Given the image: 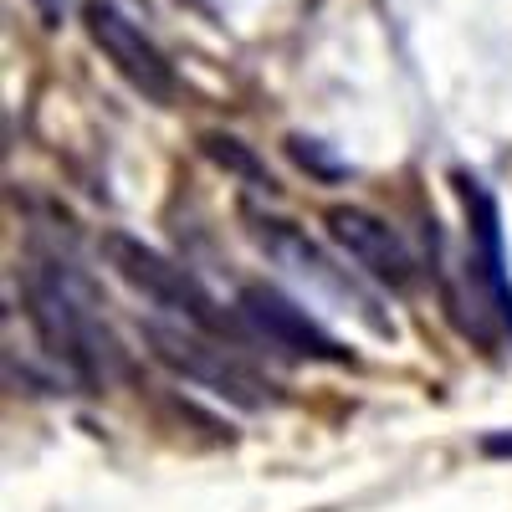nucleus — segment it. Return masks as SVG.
Returning a JSON list of instances; mask_svg holds the SVG:
<instances>
[{
    "label": "nucleus",
    "mask_w": 512,
    "mask_h": 512,
    "mask_svg": "<svg viewBox=\"0 0 512 512\" xmlns=\"http://www.w3.org/2000/svg\"><path fill=\"white\" fill-rule=\"evenodd\" d=\"M21 297L36 338L57 364H67L82 384H108L118 369V338L103 318L98 287L72 256L52 246H26L21 256Z\"/></svg>",
    "instance_id": "nucleus-1"
},
{
    "label": "nucleus",
    "mask_w": 512,
    "mask_h": 512,
    "mask_svg": "<svg viewBox=\"0 0 512 512\" xmlns=\"http://www.w3.org/2000/svg\"><path fill=\"white\" fill-rule=\"evenodd\" d=\"M241 318L267 338L277 354H292V359H313V364H354V354L338 344V338L308 313L297 308L287 292L256 282L241 292Z\"/></svg>",
    "instance_id": "nucleus-5"
},
{
    "label": "nucleus",
    "mask_w": 512,
    "mask_h": 512,
    "mask_svg": "<svg viewBox=\"0 0 512 512\" xmlns=\"http://www.w3.org/2000/svg\"><path fill=\"white\" fill-rule=\"evenodd\" d=\"M461 190V205H466V226H472V292H487L492 308L502 323H512V287H507V272H502V236H497V205L492 195L477 185V180H456Z\"/></svg>",
    "instance_id": "nucleus-7"
},
{
    "label": "nucleus",
    "mask_w": 512,
    "mask_h": 512,
    "mask_svg": "<svg viewBox=\"0 0 512 512\" xmlns=\"http://www.w3.org/2000/svg\"><path fill=\"white\" fill-rule=\"evenodd\" d=\"M482 451H487V456H512V431H497V436H487V441H482Z\"/></svg>",
    "instance_id": "nucleus-8"
},
{
    "label": "nucleus",
    "mask_w": 512,
    "mask_h": 512,
    "mask_svg": "<svg viewBox=\"0 0 512 512\" xmlns=\"http://www.w3.org/2000/svg\"><path fill=\"white\" fill-rule=\"evenodd\" d=\"M82 26H88L93 47L118 67V77L134 82L149 103L175 98V72H169L164 52L144 36V26H134V16H123L113 0H88V6H82Z\"/></svg>",
    "instance_id": "nucleus-4"
},
{
    "label": "nucleus",
    "mask_w": 512,
    "mask_h": 512,
    "mask_svg": "<svg viewBox=\"0 0 512 512\" xmlns=\"http://www.w3.org/2000/svg\"><path fill=\"white\" fill-rule=\"evenodd\" d=\"M31 6H36L41 16H47V21H57V16H62V0H31Z\"/></svg>",
    "instance_id": "nucleus-9"
},
{
    "label": "nucleus",
    "mask_w": 512,
    "mask_h": 512,
    "mask_svg": "<svg viewBox=\"0 0 512 512\" xmlns=\"http://www.w3.org/2000/svg\"><path fill=\"white\" fill-rule=\"evenodd\" d=\"M149 344L154 354L169 364V369H180L190 384H200V390L210 395H221L231 405H262L267 400V384L256 379L231 349H221L210 333H185V328H164V323H149Z\"/></svg>",
    "instance_id": "nucleus-3"
},
{
    "label": "nucleus",
    "mask_w": 512,
    "mask_h": 512,
    "mask_svg": "<svg viewBox=\"0 0 512 512\" xmlns=\"http://www.w3.org/2000/svg\"><path fill=\"white\" fill-rule=\"evenodd\" d=\"M323 221H328V236L338 241V251H344L364 277L384 282L390 292H410L415 287L420 267H415L410 246L395 236L390 221L369 216V210H359V205H333Z\"/></svg>",
    "instance_id": "nucleus-6"
},
{
    "label": "nucleus",
    "mask_w": 512,
    "mask_h": 512,
    "mask_svg": "<svg viewBox=\"0 0 512 512\" xmlns=\"http://www.w3.org/2000/svg\"><path fill=\"white\" fill-rule=\"evenodd\" d=\"M103 262L134 287L139 297H149L154 308H164V313H175V318H185L190 328H200V333H221V308H216V297H210L205 287H200V277L195 272H185L180 262H169L164 251H154V246H144L139 236H123V231H108L103 236Z\"/></svg>",
    "instance_id": "nucleus-2"
}]
</instances>
